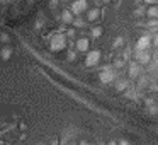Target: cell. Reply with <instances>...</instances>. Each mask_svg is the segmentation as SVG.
<instances>
[{
    "label": "cell",
    "mask_w": 158,
    "mask_h": 145,
    "mask_svg": "<svg viewBox=\"0 0 158 145\" xmlns=\"http://www.w3.org/2000/svg\"><path fill=\"white\" fill-rule=\"evenodd\" d=\"M65 36H66V34H65ZM65 36H63V34H55V36H53V39H51V48L56 50V51L66 48V46H68V39H66Z\"/></svg>",
    "instance_id": "cell-2"
},
{
    "label": "cell",
    "mask_w": 158,
    "mask_h": 145,
    "mask_svg": "<svg viewBox=\"0 0 158 145\" xmlns=\"http://www.w3.org/2000/svg\"><path fill=\"white\" fill-rule=\"evenodd\" d=\"M133 56H134V60H136V62L141 63V65L151 63V55H150V51H148V50H139V48H136V50H134V53H133Z\"/></svg>",
    "instance_id": "cell-1"
},
{
    "label": "cell",
    "mask_w": 158,
    "mask_h": 145,
    "mask_svg": "<svg viewBox=\"0 0 158 145\" xmlns=\"http://www.w3.org/2000/svg\"><path fill=\"white\" fill-rule=\"evenodd\" d=\"M100 15H102V11L97 7L89 9V14H87V22H99Z\"/></svg>",
    "instance_id": "cell-6"
},
{
    "label": "cell",
    "mask_w": 158,
    "mask_h": 145,
    "mask_svg": "<svg viewBox=\"0 0 158 145\" xmlns=\"http://www.w3.org/2000/svg\"><path fill=\"white\" fill-rule=\"evenodd\" d=\"M100 34H102V28H99V26H94L92 28V38H100Z\"/></svg>",
    "instance_id": "cell-16"
},
{
    "label": "cell",
    "mask_w": 158,
    "mask_h": 145,
    "mask_svg": "<svg viewBox=\"0 0 158 145\" xmlns=\"http://www.w3.org/2000/svg\"><path fill=\"white\" fill-rule=\"evenodd\" d=\"M141 63L136 62V60H133V62H129V77L131 79H138V77L141 75Z\"/></svg>",
    "instance_id": "cell-5"
},
{
    "label": "cell",
    "mask_w": 158,
    "mask_h": 145,
    "mask_svg": "<svg viewBox=\"0 0 158 145\" xmlns=\"http://www.w3.org/2000/svg\"><path fill=\"white\" fill-rule=\"evenodd\" d=\"M146 4H158V0H144Z\"/></svg>",
    "instance_id": "cell-22"
},
{
    "label": "cell",
    "mask_w": 158,
    "mask_h": 145,
    "mask_svg": "<svg viewBox=\"0 0 158 145\" xmlns=\"http://www.w3.org/2000/svg\"><path fill=\"white\" fill-rule=\"evenodd\" d=\"M56 4H58V0H51V7H56Z\"/></svg>",
    "instance_id": "cell-25"
},
{
    "label": "cell",
    "mask_w": 158,
    "mask_h": 145,
    "mask_svg": "<svg viewBox=\"0 0 158 145\" xmlns=\"http://www.w3.org/2000/svg\"><path fill=\"white\" fill-rule=\"evenodd\" d=\"M124 46V39H123V36H119V38L114 41V45H112V50H117V48H123Z\"/></svg>",
    "instance_id": "cell-15"
},
{
    "label": "cell",
    "mask_w": 158,
    "mask_h": 145,
    "mask_svg": "<svg viewBox=\"0 0 158 145\" xmlns=\"http://www.w3.org/2000/svg\"><path fill=\"white\" fill-rule=\"evenodd\" d=\"M12 51H14V50L10 48V46H7V45H4V48H2V58L5 60V62H7L9 58H10V55H12Z\"/></svg>",
    "instance_id": "cell-12"
},
{
    "label": "cell",
    "mask_w": 158,
    "mask_h": 145,
    "mask_svg": "<svg viewBox=\"0 0 158 145\" xmlns=\"http://www.w3.org/2000/svg\"><path fill=\"white\" fill-rule=\"evenodd\" d=\"M146 15H148V17H151V19H156L158 17V5L156 4L151 5V7L146 11Z\"/></svg>",
    "instance_id": "cell-11"
},
{
    "label": "cell",
    "mask_w": 158,
    "mask_h": 145,
    "mask_svg": "<svg viewBox=\"0 0 158 145\" xmlns=\"http://www.w3.org/2000/svg\"><path fill=\"white\" fill-rule=\"evenodd\" d=\"M87 9H89V5H87V0H75L72 5V11L75 15H80L82 12H85Z\"/></svg>",
    "instance_id": "cell-4"
},
{
    "label": "cell",
    "mask_w": 158,
    "mask_h": 145,
    "mask_svg": "<svg viewBox=\"0 0 158 145\" xmlns=\"http://www.w3.org/2000/svg\"><path fill=\"white\" fill-rule=\"evenodd\" d=\"M66 60H68V62H75V60H77V48H68Z\"/></svg>",
    "instance_id": "cell-13"
},
{
    "label": "cell",
    "mask_w": 158,
    "mask_h": 145,
    "mask_svg": "<svg viewBox=\"0 0 158 145\" xmlns=\"http://www.w3.org/2000/svg\"><path fill=\"white\" fill-rule=\"evenodd\" d=\"M134 14H136V15H144V14H146V9H144L143 5H139V7L134 9Z\"/></svg>",
    "instance_id": "cell-18"
},
{
    "label": "cell",
    "mask_w": 158,
    "mask_h": 145,
    "mask_svg": "<svg viewBox=\"0 0 158 145\" xmlns=\"http://www.w3.org/2000/svg\"><path fill=\"white\" fill-rule=\"evenodd\" d=\"M61 2H66V0H61Z\"/></svg>",
    "instance_id": "cell-26"
},
{
    "label": "cell",
    "mask_w": 158,
    "mask_h": 145,
    "mask_svg": "<svg viewBox=\"0 0 158 145\" xmlns=\"http://www.w3.org/2000/svg\"><path fill=\"white\" fill-rule=\"evenodd\" d=\"M119 143H129V140H126V138H121Z\"/></svg>",
    "instance_id": "cell-24"
},
{
    "label": "cell",
    "mask_w": 158,
    "mask_h": 145,
    "mask_svg": "<svg viewBox=\"0 0 158 145\" xmlns=\"http://www.w3.org/2000/svg\"><path fill=\"white\" fill-rule=\"evenodd\" d=\"M65 34H66V38H75V34H77V28H75V26H73V28H70V29H66V33H65Z\"/></svg>",
    "instance_id": "cell-17"
},
{
    "label": "cell",
    "mask_w": 158,
    "mask_h": 145,
    "mask_svg": "<svg viewBox=\"0 0 158 145\" xmlns=\"http://www.w3.org/2000/svg\"><path fill=\"white\" fill-rule=\"evenodd\" d=\"M61 21L66 22V24H73V21H75V17H73V11L63 9V12H61Z\"/></svg>",
    "instance_id": "cell-7"
},
{
    "label": "cell",
    "mask_w": 158,
    "mask_h": 145,
    "mask_svg": "<svg viewBox=\"0 0 158 145\" xmlns=\"http://www.w3.org/2000/svg\"><path fill=\"white\" fill-rule=\"evenodd\" d=\"M73 26H75V28H85V21H83L80 15H77L75 21H73Z\"/></svg>",
    "instance_id": "cell-14"
},
{
    "label": "cell",
    "mask_w": 158,
    "mask_h": 145,
    "mask_svg": "<svg viewBox=\"0 0 158 145\" xmlns=\"http://www.w3.org/2000/svg\"><path fill=\"white\" fill-rule=\"evenodd\" d=\"M2 39H4V43H5V45L9 43V38H7V34H2Z\"/></svg>",
    "instance_id": "cell-21"
},
{
    "label": "cell",
    "mask_w": 158,
    "mask_h": 145,
    "mask_svg": "<svg viewBox=\"0 0 158 145\" xmlns=\"http://www.w3.org/2000/svg\"><path fill=\"white\" fill-rule=\"evenodd\" d=\"M153 45L158 48V34H155V38H153Z\"/></svg>",
    "instance_id": "cell-20"
},
{
    "label": "cell",
    "mask_w": 158,
    "mask_h": 145,
    "mask_svg": "<svg viewBox=\"0 0 158 145\" xmlns=\"http://www.w3.org/2000/svg\"><path fill=\"white\" fill-rule=\"evenodd\" d=\"M43 26H44V22H43V21H39V22H38V24H36V28H38V29H39V28H43Z\"/></svg>",
    "instance_id": "cell-23"
},
{
    "label": "cell",
    "mask_w": 158,
    "mask_h": 145,
    "mask_svg": "<svg viewBox=\"0 0 158 145\" xmlns=\"http://www.w3.org/2000/svg\"><path fill=\"white\" fill-rule=\"evenodd\" d=\"M75 48H77V51H80V53H85V51H89L90 50V39L89 38H85V36H82V38H78L75 41Z\"/></svg>",
    "instance_id": "cell-3"
},
{
    "label": "cell",
    "mask_w": 158,
    "mask_h": 145,
    "mask_svg": "<svg viewBox=\"0 0 158 145\" xmlns=\"http://www.w3.org/2000/svg\"><path fill=\"white\" fill-rule=\"evenodd\" d=\"M99 56H100V51L99 50H94V51H90L89 53V56H87V65H95L97 63V60H99Z\"/></svg>",
    "instance_id": "cell-8"
},
{
    "label": "cell",
    "mask_w": 158,
    "mask_h": 145,
    "mask_svg": "<svg viewBox=\"0 0 158 145\" xmlns=\"http://www.w3.org/2000/svg\"><path fill=\"white\" fill-rule=\"evenodd\" d=\"M144 104H146V106H153V104H155V101L151 99V97H146V99H144Z\"/></svg>",
    "instance_id": "cell-19"
},
{
    "label": "cell",
    "mask_w": 158,
    "mask_h": 145,
    "mask_svg": "<svg viewBox=\"0 0 158 145\" xmlns=\"http://www.w3.org/2000/svg\"><path fill=\"white\" fill-rule=\"evenodd\" d=\"M129 87V80H126V79H119V80H116V89L119 90V92H124V90Z\"/></svg>",
    "instance_id": "cell-10"
},
{
    "label": "cell",
    "mask_w": 158,
    "mask_h": 145,
    "mask_svg": "<svg viewBox=\"0 0 158 145\" xmlns=\"http://www.w3.org/2000/svg\"><path fill=\"white\" fill-rule=\"evenodd\" d=\"M148 46H150V36L144 34L143 38H141L139 41H138L136 48H139V50H148Z\"/></svg>",
    "instance_id": "cell-9"
}]
</instances>
